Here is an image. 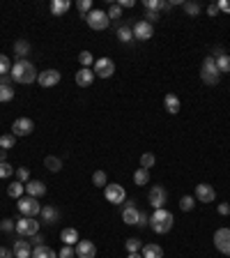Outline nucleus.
I'll list each match as a JSON object with an SVG mask.
<instances>
[{
	"instance_id": "1",
	"label": "nucleus",
	"mask_w": 230,
	"mask_h": 258,
	"mask_svg": "<svg viewBox=\"0 0 230 258\" xmlns=\"http://www.w3.org/2000/svg\"><path fill=\"white\" fill-rule=\"evenodd\" d=\"M12 79L16 81V83H23V86H28V83H35L37 76H39V71H37V67L33 63H28V60H18L16 65H12Z\"/></svg>"
},
{
	"instance_id": "2",
	"label": "nucleus",
	"mask_w": 230,
	"mask_h": 258,
	"mask_svg": "<svg viewBox=\"0 0 230 258\" xmlns=\"http://www.w3.org/2000/svg\"><path fill=\"white\" fill-rule=\"evenodd\" d=\"M173 224H175V217H173V212H168L166 207H161V210H154L150 217V226L154 233H159V235H164V233H168L170 228H173Z\"/></svg>"
},
{
	"instance_id": "3",
	"label": "nucleus",
	"mask_w": 230,
	"mask_h": 258,
	"mask_svg": "<svg viewBox=\"0 0 230 258\" xmlns=\"http://www.w3.org/2000/svg\"><path fill=\"white\" fill-rule=\"evenodd\" d=\"M200 79H203L205 86H216L221 81V71L216 67V60L214 55H207L203 60V67H200Z\"/></svg>"
},
{
	"instance_id": "4",
	"label": "nucleus",
	"mask_w": 230,
	"mask_h": 258,
	"mask_svg": "<svg viewBox=\"0 0 230 258\" xmlns=\"http://www.w3.org/2000/svg\"><path fill=\"white\" fill-rule=\"evenodd\" d=\"M18 205V212L23 214V217H37V214L42 212V205L37 203V198H33V196H21L16 201Z\"/></svg>"
},
{
	"instance_id": "5",
	"label": "nucleus",
	"mask_w": 230,
	"mask_h": 258,
	"mask_svg": "<svg viewBox=\"0 0 230 258\" xmlns=\"http://www.w3.org/2000/svg\"><path fill=\"white\" fill-rule=\"evenodd\" d=\"M85 23H88L92 30H106L111 26V18H108L106 12H101V9H92L88 17H85Z\"/></svg>"
},
{
	"instance_id": "6",
	"label": "nucleus",
	"mask_w": 230,
	"mask_h": 258,
	"mask_svg": "<svg viewBox=\"0 0 230 258\" xmlns=\"http://www.w3.org/2000/svg\"><path fill=\"white\" fill-rule=\"evenodd\" d=\"M16 233L21 235V238H26V235H35V233H39V222H37L35 217H23L21 214V219H16Z\"/></svg>"
},
{
	"instance_id": "7",
	"label": "nucleus",
	"mask_w": 230,
	"mask_h": 258,
	"mask_svg": "<svg viewBox=\"0 0 230 258\" xmlns=\"http://www.w3.org/2000/svg\"><path fill=\"white\" fill-rule=\"evenodd\" d=\"M92 71H95V76H99V79H111L115 74V63L111 58H97L95 65H92Z\"/></svg>"
},
{
	"instance_id": "8",
	"label": "nucleus",
	"mask_w": 230,
	"mask_h": 258,
	"mask_svg": "<svg viewBox=\"0 0 230 258\" xmlns=\"http://www.w3.org/2000/svg\"><path fill=\"white\" fill-rule=\"evenodd\" d=\"M104 196H106V201L108 203H113V205H120L124 203V198H127V191H124L122 185H106L104 187Z\"/></svg>"
},
{
	"instance_id": "9",
	"label": "nucleus",
	"mask_w": 230,
	"mask_h": 258,
	"mask_svg": "<svg viewBox=\"0 0 230 258\" xmlns=\"http://www.w3.org/2000/svg\"><path fill=\"white\" fill-rule=\"evenodd\" d=\"M214 247L230 256V228H219V231L214 233Z\"/></svg>"
},
{
	"instance_id": "10",
	"label": "nucleus",
	"mask_w": 230,
	"mask_h": 258,
	"mask_svg": "<svg viewBox=\"0 0 230 258\" xmlns=\"http://www.w3.org/2000/svg\"><path fill=\"white\" fill-rule=\"evenodd\" d=\"M62 79V74L58 69H44L39 76H37V83L42 86V88H53V86H58Z\"/></svg>"
},
{
	"instance_id": "11",
	"label": "nucleus",
	"mask_w": 230,
	"mask_h": 258,
	"mask_svg": "<svg viewBox=\"0 0 230 258\" xmlns=\"http://www.w3.org/2000/svg\"><path fill=\"white\" fill-rule=\"evenodd\" d=\"M131 30H133V37H136V39H143V42H145V39H152V37H154V28H152V23H148L145 18L136 21Z\"/></svg>"
},
{
	"instance_id": "12",
	"label": "nucleus",
	"mask_w": 230,
	"mask_h": 258,
	"mask_svg": "<svg viewBox=\"0 0 230 258\" xmlns=\"http://www.w3.org/2000/svg\"><path fill=\"white\" fill-rule=\"evenodd\" d=\"M33 129H35V122L30 120V118H18V120H14V125H12V134L14 136H30L33 134Z\"/></svg>"
},
{
	"instance_id": "13",
	"label": "nucleus",
	"mask_w": 230,
	"mask_h": 258,
	"mask_svg": "<svg viewBox=\"0 0 230 258\" xmlns=\"http://www.w3.org/2000/svg\"><path fill=\"white\" fill-rule=\"evenodd\" d=\"M166 201H168V191H166V187H161V185H154L150 191V203L154 210H161L164 205H166Z\"/></svg>"
},
{
	"instance_id": "14",
	"label": "nucleus",
	"mask_w": 230,
	"mask_h": 258,
	"mask_svg": "<svg viewBox=\"0 0 230 258\" xmlns=\"http://www.w3.org/2000/svg\"><path fill=\"white\" fill-rule=\"evenodd\" d=\"M138 217H141V210L136 207V201H127L122 207V222L129 224V226H136V224H138Z\"/></svg>"
},
{
	"instance_id": "15",
	"label": "nucleus",
	"mask_w": 230,
	"mask_h": 258,
	"mask_svg": "<svg viewBox=\"0 0 230 258\" xmlns=\"http://www.w3.org/2000/svg\"><path fill=\"white\" fill-rule=\"evenodd\" d=\"M196 201H200V203H212L214 198H216V191H214L212 185H207V182H203V185H196Z\"/></svg>"
},
{
	"instance_id": "16",
	"label": "nucleus",
	"mask_w": 230,
	"mask_h": 258,
	"mask_svg": "<svg viewBox=\"0 0 230 258\" xmlns=\"http://www.w3.org/2000/svg\"><path fill=\"white\" fill-rule=\"evenodd\" d=\"M95 79H97V76H95V71L92 69H88V67H81L79 71H76V86H79V88H90V86H92V83H95Z\"/></svg>"
},
{
	"instance_id": "17",
	"label": "nucleus",
	"mask_w": 230,
	"mask_h": 258,
	"mask_svg": "<svg viewBox=\"0 0 230 258\" xmlns=\"http://www.w3.org/2000/svg\"><path fill=\"white\" fill-rule=\"evenodd\" d=\"M76 256L79 258H97V247L90 240H79L76 244Z\"/></svg>"
},
{
	"instance_id": "18",
	"label": "nucleus",
	"mask_w": 230,
	"mask_h": 258,
	"mask_svg": "<svg viewBox=\"0 0 230 258\" xmlns=\"http://www.w3.org/2000/svg\"><path fill=\"white\" fill-rule=\"evenodd\" d=\"M12 251H14V258H33V244L28 240H16Z\"/></svg>"
},
{
	"instance_id": "19",
	"label": "nucleus",
	"mask_w": 230,
	"mask_h": 258,
	"mask_svg": "<svg viewBox=\"0 0 230 258\" xmlns=\"http://www.w3.org/2000/svg\"><path fill=\"white\" fill-rule=\"evenodd\" d=\"M26 191H28V196L39 198V196L46 194V185L44 182H39V180H30V182H26Z\"/></svg>"
},
{
	"instance_id": "20",
	"label": "nucleus",
	"mask_w": 230,
	"mask_h": 258,
	"mask_svg": "<svg viewBox=\"0 0 230 258\" xmlns=\"http://www.w3.org/2000/svg\"><path fill=\"white\" fill-rule=\"evenodd\" d=\"M164 106H166V111H168L170 116H175V113H180V108H182V104H180V97H177V95L168 92V95L164 97Z\"/></svg>"
},
{
	"instance_id": "21",
	"label": "nucleus",
	"mask_w": 230,
	"mask_h": 258,
	"mask_svg": "<svg viewBox=\"0 0 230 258\" xmlns=\"http://www.w3.org/2000/svg\"><path fill=\"white\" fill-rule=\"evenodd\" d=\"M42 222H44V224L60 222V212H58V207H53V205H44V207H42Z\"/></svg>"
},
{
	"instance_id": "22",
	"label": "nucleus",
	"mask_w": 230,
	"mask_h": 258,
	"mask_svg": "<svg viewBox=\"0 0 230 258\" xmlns=\"http://www.w3.org/2000/svg\"><path fill=\"white\" fill-rule=\"evenodd\" d=\"M214 60H216V67H219L221 74H230V55L228 53H223V51L216 49V58H214Z\"/></svg>"
},
{
	"instance_id": "23",
	"label": "nucleus",
	"mask_w": 230,
	"mask_h": 258,
	"mask_svg": "<svg viewBox=\"0 0 230 258\" xmlns=\"http://www.w3.org/2000/svg\"><path fill=\"white\" fill-rule=\"evenodd\" d=\"M60 240L65 242V244L74 247V244H79V231H76V228H62Z\"/></svg>"
},
{
	"instance_id": "24",
	"label": "nucleus",
	"mask_w": 230,
	"mask_h": 258,
	"mask_svg": "<svg viewBox=\"0 0 230 258\" xmlns=\"http://www.w3.org/2000/svg\"><path fill=\"white\" fill-rule=\"evenodd\" d=\"M141 251H143L141 254L143 258H164V249H161L159 244H145Z\"/></svg>"
},
{
	"instance_id": "25",
	"label": "nucleus",
	"mask_w": 230,
	"mask_h": 258,
	"mask_svg": "<svg viewBox=\"0 0 230 258\" xmlns=\"http://www.w3.org/2000/svg\"><path fill=\"white\" fill-rule=\"evenodd\" d=\"M69 7H71L69 0H53V2H51V14H53V17H62Z\"/></svg>"
},
{
	"instance_id": "26",
	"label": "nucleus",
	"mask_w": 230,
	"mask_h": 258,
	"mask_svg": "<svg viewBox=\"0 0 230 258\" xmlns=\"http://www.w3.org/2000/svg\"><path fill=\"white\" fill-rule=\"evenodd\" d=\"M33 258H58V254H55L51 247H44V244H42V247H35V249H33Z\"/></svg>"
},
{
	"instance_id": "27",
	"label": "nucleus",
	"mask_w": 230,
	"mask_h": 258,
	"mask_svg": "<svg viewBox=\"0 0 230 258\" xmlns=\"http://www.w3.org/2000/svg\"><path fill=\"white\" fill-rule=\"evenodd\" d=\"M23 191H26V185H23V182H12L7 187V194L12 196V198H16V201L23 196Z\"/></svg>"
},
{
	"instance_id": "28",
	"label": "nucleus",
	"mask_w": 230,
	"mask_h": 258,
	"mask_svg": "<svg viewBox=\"0 0 230 258\" xmlns=\"http://www.w3.org/2000/svg\"><path fill=\"white\" fill-rule=\"evenodd\" d=\"M194 207H196L194 196H182V198H180V210H182V212H191Z\"/></svg>"
},
{
	"instance_id": "29",
	"label": "nucleus",
	"mask_w": 230,
	"mask_h": 258,
	"mask_svg": "<svg viewBox=\"0 0 230 258\" xmlns=\"http://www.w3.org/2000/svg\"><path fill=\"white\" fill-rule=\"evenodd\" d=\"M14 53H16L18 58L23 60V55H28V53H30V44H28L26 39H18L16 44H14Z\"/></svg>"
},
{
	"instance_id": "30",
	"label": "nucleus",
	"mask_w": 230,
	"mask_h": 258,
	"mask_svg": "<svg viewBox=\"0 0 230 258\" xmlns=\"http://www.w3.org/2000/svg\"><path fill=\"white\" fill-rule=\"evenodd\" d=\"M44 166H46L49 171H53V173H58V171L62 169V161L58 159V157H53V155H49V157L44 159Z\"/></svg>"
},
{
	"instance_id": "31",
	"label": "nucleus",
	"mask_w": 230,
	"mask_h": 258,
	"mask_svg": "<svg viewBox=\"0 0 230 258\" xmlns=\"http://www.w3.org/2000/svg\"><path fill=\"white\" fill-rule=\"evenodd\" d=\"M14 143H16V136L9 132V134H2L0 136V148L2 150H9V148H14Z\"/></svg>"
},
{
	"instance_id": "32",
	"label": "nucleus",
	"mask_w": 230,
	"mask_h": 258,
	"mask_svg": "<svg viewBox=\"0 0 230 258\" xmlns=\"http://www.w3.org/2000/svg\"><path fill=\"white\" fill-rule=\"evenodd\" d=\"M117 39H120V42H131V39H133V30L129 26H120V28H117Z\"/></svg>"
},
{
	"instance_id": "33",
	"label": "nucleus",
	"mask_w": 230,
	"mask_h": 258,
	"mask_svg": "<svg viewBox=\"0 0 230 258\" xmlns=\"http://www.w3.org/2000/svg\"><path fill=\"white\" fill-rule=\"evenodd\" d=\"M133 182H136V185H148V182H150V171L138 169L133 173Z\"/></svg>"
},
{
	"instance_id": "34",
	"label": "nucleus",
	"mask_w": 230,
	"mask_h": 258,
	"mask_svg": "<svg viewBox=\"0 0 230 258\" xmlns=\"http://www.w3.org/2000/svg\"><path fill=\"white\" fill-rule=\"evenodd\" d=\"M92 185H95V187H106L108 185L106 173H104V171H95V173H92Z\"/></svg>"
},
{
	"instance_id": "35",
	"label": "nucleus",
	"mask_w": 230,
	"mask_h": 258,
	"mask_svg": "<svg viewBox=\"0 0 230 258\" xmlns=\"http://www.w3.org/2000/svg\"><path fill=\"white\" fill-rule=\"evenodd\" d=\"M154 164H157V157H154L152 152H145V155H143V157H141V169L150 171L152 166H154Z\"/></svg>"
},
{
	"instance_id": "36",
	"label": "nucleus",
	"mask_w": 230,
	"mask_h": 258,
	"mask_svg": "<svg viewBox=\"0 0 230 258\" xmlns=\"http://www.w3.org/2000/svg\"><path fill=\"white\" fill-rule=\"evenodd\" d=\"M124 247H127V251H129V254H138V251L143 249L141 240H136V238H127V242H124Z\"/></svg>"
},
{
	"instance_id": "37",
	"label": "nucleus",
	"mask_w": 230,
	"mask_h": 258,
	"mask_svg": "<svg viewBox=\"0 0 230 258\" xmlns=\"http://www.w3.org/2000/svg\"><path fill=\"white\" fill-rule=\"evenodd\" d=\"M12 99H14V88L0 83V102H12Z\"/></svg>"
},
{
	"instance_id": "38",
	"label": "nucleus",
	"mask_w": 230,
	"mask_h": 258,
	"mask_svg": "<svg viewBox=\"0 0 230 258\" xmlns=\"http://www.w3.org/2000/svg\"><path fill=\"white\" fill-rule=\"evenodd\" d=\"M182 7H184V12L189 14V17H198V14H200V5H198V2H194V0L184 2Z\"/></svg>"
},
{
	"instance_id": "39",
	"label": "nucleus",
	"mask_w": 230,
	"mask_h": 258,
	"mask_svg": "<svg viewBox=\"0 0 230 258\" xmlns=\"http://www.w3.org/2000/svg\"><path fill=\"white\" fill-rule=\"evenodd\" d=\"M79 60H81V67H88V69L95 65V58H92V53H90V51H81Z\"/></svg>"
},
{
	"instance_id": "40",
	"label": "nucleus",
	"mask_w": 230,
	"mask_h": 258,
	"mask_svg": "<svg viewBox=\"0 0 230 258\" xmlns=\"http://www.w3.org/2000/svg\"><path fill=\"white\" fill-rule=\"evenodd\" d=\"M76 7H79V12L83 14V18H85L90 12H92V0H79V2H76Z\"/></svg>"
},
{
	"instance_id": "41",
	"label": "nucleus",
	"mask_w": 230,
	"mask_h": 258,
	"mask_svg": "<svg viewBox=\"0 0 230 258\" xmlns=\"http://www.w3.org/2000/svg\"><path fill=\"white\" fill-rule=\"evenodd\" d=\"M12 71V63H9V58L5 53H0V76H5Z\"/></svg>"
},
{
	"instance_id": "42",
	"label": "nucleus",
	"mask_w": 230,
	"mask_h": 258,
	"mask_svg": "<svg viewBox=\"0 0 230 258\" xmlns=\"http://www.w3.org/2000/svg\"><path fill=\"white\" fill-rule=\"evenodd\" d=\"M14 169L9 166V161H0V178H12Z\"/></svg>"
},
{
	"instance_id": "43",
	"label": "nucleus",
	"mask_w": 230,
	"mask_h": 258,
	"mask_svg": "<svg viewBox=\"0 0 230 258\" xmlns=\"http://www.w3.org/2000/svg\"><path fill=\"white\" fill-rule=\"evenodd\" d=\"M14 173H16L18 182H23V185H26V182H30V171H28L26 166H21V169H16Z\"/></svg>"
},
{
	"instance_id": "44",
	"label": "nucleus",
	"mask_w": 230,
	"mask_h": 258,
	"mask_svg": "<svg viewBox=\"0 0 230 258\" xmlns=\"http://www.w3.org/2000/svg\"><path fill=\"white\" fill-rule=\"evenodd\" d=\"M0 231H5V233L16 231V219H2V224H0Z\"/></svg>"
},
{
	"instance_id": "45",
	"label": "nucleus",
	"mask_w": 230,
	"mask_h": 258,
	"mask_svg": "<svg viewBox=\"0 0 230 258\" xmlns=\"http://www.w3.org/2000/svg\"><path fill=\"white\" fill-rule=\"evenodd\" d=\"M106 14H108V18H120L122 17V7H120L117 2H113V5L106 9Z\"/></svg>"
},
{
	"instance_id": "46",
	"label": "nucleus",
	"mask_w": 230,
	"mask_h": 258,
	"mask_svg": "<svg viewBox=\"0 0 230 258\" xmlns=\"http://www.w3.org/2000/svg\"><path fill=\"white\" fill-rule=\"evenodd\" d=\"M74 256H76V249L69 247V244H65V247L60 249V256H58V258H74Z\"/></svg>"
},
{
	"instance_id": "47",
	"label": "nucleus",
	"mask_w": 230,
	"mask_h": 258,
	"mask_svg": "<svg viewBox=\"0 0 230 258\" xmlns=\"http://www.w3.org/2000/svg\"><path fill=\"white\" fill-rule=\"evenodd\" d=\"M216 5H219V12H226V14H230V0H219Z\"/></svg>"
},
{
	"instance_id": "48",
	"label": "nucleus",
	"mask_w": 230,
	"mask_h": 258,
	"mask_svg": "<svg viewBox=\"0 0 230 258\" xmlns=\"http://www.w3.org/2000/svg\"><path fill=\"white\" fill-rule=\"evenodd\" d=\"M30 244H33V247H42V244H44V238H42L39 233H35V235H33V240H30Z\"/></svg>"
},
{
	"instance_id": "49",
	"label": "nucleus",
	"mask_w": 230,
	"mask_h": 258,
	"mask_svg": "<svg viewBox=\"0 0 230 258\" xmlns=\"http://www.w3.org/2000/svg\"><path fill=\"white\" fill-rule=\"evenodd\" d=\"M207 14H210V17H219V5H216V2L207 5Z\"/></svg>"
},
{
	"instance_id": "50",
	"label": "nucleus",
	"mask_w": 230,
	"mask_h": 258,
	"mask_svg": "<svg viewBox=\"0 0 230 258\" xmlns=\"http://www.w3.org/2000/svg\"><path fill=\"white\" fill-rule=\"evenodd\" d=\"M0 258H14V251L7 247H0Z\"/></svg>"
},
{
	"instance_id": "51",
	"label": "nucleus",
	"mask_w": 230,
	"mask_h": 258,
	"mask_svg": "<svg viewBox=\"0 0 230 258\" xmlns=\"http://www.w3.org/2000/svg\"><path fill=\"white\" fill-rule=\"evenodd\" d=\"M157 18H159V12H148V14H145V21H148V23H154Z\"/></svg>"
},
{
	"instance_id": "52",
	"label": "nucleus",
	"mask_w": 230,
	"mask_h": 258,
	"mask_svg": "<svg viewBox=\"0 0 230 258\" xmlns=\"http://www.w3.org/2000/svg\"><path fill=\"white\" fill-rule=\"evenodd\" d=\"M148 222H150V217H148L145 212H141V217H138V224H136V226H141V228H143V226H148Z\"/></svg>"
},
{
	"instance_id": "53",
	"label": "nucleus",
	"mask_w": 230,
	"mask_h": 258,
	"mask_svg": "<svg viewBox=\"0 0 230 258\" xmlns=\"http://www.w3.org/2000/svg\"><path fill=\"white\" fill-rule=\"evenodd\" d=\"M219 214H230V203H219Z\"/></svg>"
},
{
	"instance_id": "54",
	"label": "nucleus",
	"mask_w": 230,
	"mask_h": 258,
	"mask_svg": "<svg viewBox=\"0 0 230 258\" xmlns=\"http://www.w3.org/2000/svg\"><path fill=\"white\" fill-rule=\"evenodd\" d=\"M117 5H120V7H133V5H136V0H120Z\"/></svg>"
},
{
	"instance_id": "55",
	"label": "nucleus",
	"mask_w": 230,
	"mask_h": 258,
	"mask_svg": "<svg viewBox=\"0 0 230 258\" xmlns=\"http://www.w3.org/2000/svg\"><path fill=\"white\" fill-rule=\"evenodd\" d=\"M0 161H7V150H2V148H0Z\"/></svg>"
},
{
	"instance_id": "56",
	"label": "nucleus",
	"mask_w": 230,
	"mask_h": 258,
	"mask_svg": "<svg viewBox=\"0 0 230 258\" xmlns=\"http://www.w3.org/2000/svg\"><path fill=\"white\" fill-rule=\"evenodd\" d=\"M127 258H143V256H141V254H129Z\"/></svg>"
}]
</instances>
